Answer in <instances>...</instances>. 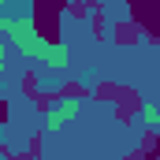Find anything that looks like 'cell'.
<instances>
[{
	"label": "cell",
	"mask_w": 160,
	"mask_h": 160,
	"mask_svg": "<svg viewBox=\"0 0 160 160\" xmlns=\"http://www.w3.org/2000/svg\"><path fill=\"white\" fill-rule=\"evenodd\" d=\"M123 38V45H134V38H138V30L134 26H116V41Z\"/></svg>",
	"instance_id": "6da1fadb"
}]
</instances>
